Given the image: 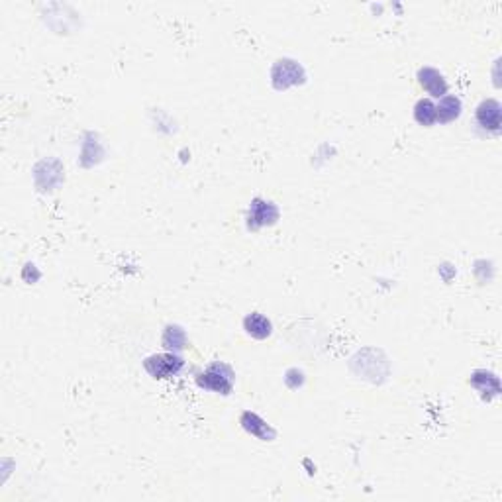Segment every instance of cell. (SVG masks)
Returning <instances> with one entry per match:
<instances>
[{
    "mask_svg": "<svg viewBox=\"0 0 502 502\" xmlns=\"http://www.w3.org/2000/svg\"><path fill=\"white\" fill-rule=\"evenodd\" d=\"M145 369L155 379H167V377H175L183 369V359L173 353L153 355L145 361Z\"/></svg>",
    "mask_w": 502,
    "mask_h": 502,
    "instance_id": "cell-2",
    "label": "cell"
},
{
    "mask_svg": "<svg viewBox=\"0 0 502 502\" xmlns=\"http://www.w3.org/2000/svg\"><path fill=\"white\" fill-rule=\"evenodd\" d=\"M244 326H246L247 333L257 338V340H265L267 336H271V322L267 320L263 314H249L244 320Z\"/></svg>",
    "mask_w": 502,
    "mask_h": 502,
    "instance_id": "cell-7",
    "label": "cell"
},
{
    "mask_svg": "<svg viewBox=\"0 0 502 502\" xmlns=\"http://www.w3.org/2000/svg\"><path fill=\"white\" fill-rule=\"evenodd\" d=\"M418 83H420V86H422L430 96L444 98V96L447 95L446 77L442 75L437 69H432V67L420 69V71H418Z\"/></svg>",
    "mask_w": 502,
    "mask_h": 502,
    "instance_id": "cell-3",
    "label": "cell"
},
{
    "mask_svg": "<svg viewBox=\"0 0 502 502\" xmlns=\"http://www.w3.org/2000/svg\"><path fill=\"white\" fill-rule=\"evenodd\" d=\"M477 122L481 128H484L487 132L496 133L501 130L502 124V112H501V105L489 98V100H483L479 108H477Z\"/></svg>",
    "mask_w": 502,
    "mask_h": 502,
    "instance_id": "cell-4",
    "label": "cell"
},
{
    "mask_svg": "<svg viewBox=\"0 0 502 502\" xmlns=\"http://www.w3.org/2000/svg\"><path fill=\"white\" fill-rule=\"evenodd\" d=\"M279 216L275 204L273 202H265V200H256L251 204L249 210V226L259 227L265 226V224H273Z\"/></svg>",
    "mask_w": 502,
    "mask_h": 502,
    "instance_id": "cell-5",
    "label": "cell"
},
{
    "mask_svg": "<svg viewBox=\"0 0 502 502\" xmlns=\"http://www.w3.org/2000/svg\"><path fill=\"white\" fill-rule=\"evenodd\" d=\"M463 110L461 98L455 95H446L440 98V105L436 106V120L440 124H449L459 118V114Z\"/></svg>",
    "mask_w": 502,
    "mask_h": 502,
    "instance_id": "cell-6",
    "label": "cell"
},
{
    "mask_svg": "<svg viewBox=\"0 0 502 502\" xmlns=\"http://www.w3.org/2000/svg\"><path fill=\"white\" fill-rule=\"evenodd\" d=\"M414 118H416L418 124L422 126H432L436 124V105L430 100V98H422L418 100L416 106H414Z\"/></svg>",
    "mask_w": 502,
    "mask_h": 502,
    "instance_id": "cell-8",
    "label": "cell"
},
{
    "mask_svg": "<svg viewBox=\"0 0 502 502\" xmlns=\"http://www.w3.org/2000/svg\"><path fill=\"white\" fill-rule=\"evenodd\" d=\"M163 343H165L167 348H171V343H175L173 350H180V348H185V333H180L179 338H175V336H173V326H169L167 332H165V338H163Z\"/></svg>",
    "mask_w": 502,
    "mask_h": 502,
    "instance_id": "cell-9",
    "label": "cell"
},
{
    "mask_svg": "<svg viewBox=\"0 0 502 502\" xmlns=\"http://www.w3.org/2000/svg\"><path fill=\"white\" fill-rule=\"evenodd\" d=\"M199 385L202 389L227 395L234 387V373L224 363H214L202 375H199Z\"/></svg>",
    "mask_w": 502,
    "mask_h": 502,
    "instance_id": "cell-1",
    "label": "cell"
}]
</instances>
